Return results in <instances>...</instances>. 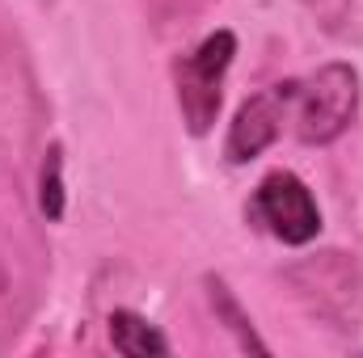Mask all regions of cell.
I'll use <instances>...</instances> for the list:
<instances>
[{
  "label": "cell",
  "instance_id": "obj_4",
  "mask_svg": "<svg viewBox=\"0 0 363 358\" xmlns=\"http://www.w3.org/2000/svg\"><path fill=\"white\" fill-rule=\"evenodd\" d=\"M287 127V81H279L271 89L254 93L237 105L228 135H224V161L228 165H250L258 161Z\"/></svg>",
  "mask_w": 363,
  "mask_h": 358
},
{
  "label": "cell",
  "instance_id": "obj_8",
  "mask_svg": "<svg viewBox=\"0 0 363 358\" xmlns=\"http://www.w3.org/2000/svg\"><path fill=\"white\" fill-rule=\"evenodd\" d=\"M9 291V270H4V262H0V295Z\"/></svg>",
  "mask_w": 363,
  "mask_h": 358
},
{
  "label": "cell",
  "instance_id": "obj_6",
  "mask_svg": "<svg viewBox=\"0 0 363 358\" xmlns=\"http://www.w3.org/2000/svg\"><path fill=\"white\" fill-rule=\"evenodd\" d=\"M203 287H207V304H211L216 321H224V325H228V333L237 337V346H241V350H254V354H271V346L258 337V329H254L250 312L241 308V299L233 295V287H228L220 274H207V278H203Z\"/></svg>",
  "mask_w": 363,
  "mask_h": 358
},
{
  "label": "cell",
  "instance_id": "obj_2",
  "mask_svg": "<svg viewBox=\"0 0 363 358\" xmlns=\"http://www.w3.org/2000/svg\"><path fill=\"white\" fill-rule=\"evenodd\" d=\"M237 59V34L233 30H211L190 55L174 64V93H178L182 122L194 139H203L224 105V76Z\"/></svg>",
  "mask_w": 363,
  "mask_h": 358
},
{
  "label": "cell",
  "instance_id": "obj_1",
  "mask_svg": "<svg viewBox=\"0 0 363 358\" xmlns=\"http://www.w3.org/2000/svg\"><path fill=\"white\" fill-rule=\"evenodd\" d=\"M363 105V81L359 68L347 59H330L321 68H313L308 76H291L287 81V122L291 135L308 148H325L334 139H342Z\"/></svg>",
  "mask_w": 363,
  "mask_h": 358
},
{
  "label": "cell",
  "instance_id": "obj_3",
  "mask_svg": "<svg viewBox=\"0 0 363 358\" xmlns=\"http://www.w3.org/2000/svg\"><path fill=\"white\" fill-rule=\"evenodd\" d=\"M245 219L291 249L313 245L321 236V207H317L308 181L291 169H271L254 185V194L245 202Z\"/></svg>",
  "mask_w": 363,
  "mask_h": 358
},
{
  "label": "cell",
  "instance_id": "obj_5",
  "mask_svg": "<svg viewBox=\"0 0 363 358\" xmlns=\"http://www.w3.org/2000/svg\"><path fill=\"white\" fill-rule=\"evenodd\" d=\"M106 333H110V346L127 358H148V354H169L174 350L169 337L135 308H114L106 316Z\"/></svg>",
  "mask_w": 363,
  "mask_h": 358
},
{
  "label": "cell",
  "instance_id": "obj_7",
  "mask_svg": "<svg viewBox=\"0 0 363 358\" xmlns=\"http://www.w3.org/2000/svg\"><path fill=\"white\" fill-rule=\"evenodd\" d=\"M38 211L60 224L64 211H68V185H64V144H47L43 152V165H38Z\"/></svg>",
  "mask_w": 363,
  "mask_h": 358
}]
</instances>
